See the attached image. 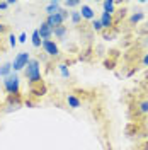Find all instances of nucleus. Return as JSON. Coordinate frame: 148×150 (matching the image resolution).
<instances>
[{"mask_svg":"<svg viewBox=\"0 0 148 150\" xmlns=\"http://www.w3.org/2000/svg\"><path fill=\"white\" fill-rule=\"evenodd\" d=\"M24 75L32 85L41 84V67H39V60H29L27 67L24 68Z\"/></svg>","mask_w":148,"mask_h":150,"instance_id":"obj_1","label":"nucleus"},{"mask_svg":"<svg viewBox=\"0 0 148 150\" xmlns=\"http://www.w3.org/2000/svg\"><path fill=\"white\" fill-rule=\"evenodd\" d=\"M19 87H20V80H19V75L16 74V72H12L9 77H5V80H4V89H5L10 96H17Z\"/></svg>","mask_w":148,"mask_h":150,"instance_id":"obj_2","label":"nucleus"},{"mask_svg":"<svg viewBox=\"0 0 148 150\" xmlns=\"http://www.w3.org/2000/svg\"><path fill=\"white\" fill-rule=\"evenodd\" d=\"M66 19H68V12H66L65 9H60L55 16H48L44 22H46L49 28L55 29V28H58V26H63V22H65Z\"/></svg>","mask_w":148,"mask_h":150,"instance_id":"obj_3","label":"nucleus"},{"mask_svg":"<svg viewBox=\"0 0 148 150\" xmlns=\"http://www.w3.org/2000/svg\"><path fill=\"white\" fill-rule=\"evenodd\" d=\"M29 60H31V56H29L27 51H20V53H17V56L14 58V62H12V70L17 74V72H20V70H24L26 67H27Z\"/></svg>","mask_w":148,"mask_h":150,"instance_id":"obj_4","label":"nucleus"},{"mask_svg":"<svg viewBox=\"0 0 148 150\" xmlns=\"http://www.w3.org/2000/svg\"><path fill=\"white\" fill-rule=\"evenodd\" d=\"M41 48L44 50V53H46L48 56H58L60 55V48H58V45H56L53 39L43 41V43H41Z\"/></svg>","mask_w":148,"mask_h":150,"instance_id":"obj_5","label":"nucleus"},{"mask_svg":"<svg viewBox=\"0 0 148 150\" xmlns=\"http://www.w3.org/2000/svg\"><path fill=\"white\" fill-rule=\"evenodd\" d=\"M37 33H39L41 41H46V39H51V36H53V28H49L46 22H41V26L37 28Z\"/></svg>","mask_w":148,"mask_h":150,"instance_id":"obj_6","label":"nucleus"},{"mask_svg":"<svg viewBox=\"0 0 148 150\" xmlns=\"http://www.w3.org/2000/svg\"><path fill=\"white\" fill-rule=\"evenodd\" d=\"M78 12H80L82 19H87V21H94V19H95V12H94L92 7H89V5H82Z\"/></svg>","mask_w":148,"mask_h":150,"instance_id":"obj_7","label":"nucleus"},{"mask_svg":"<svg viewBox=\"0 0 148 150\" xmlns=\"http://www.w3.org/2000/svg\"><path fill=\"white\" fill-rule=\"evenodd\" d=\"M101 24H102V29H111L112 26H114V19H112L111 14H106V12H102L101 16Z\"/></svg>","mask_w":148,"mask_h":150,"instance_id":"obj_8","label":"nucleus"},{"mask_svg":"<svg viewBox=\"0 0 148 150\" xmlns=\"http://www.w3.org/2000/svg\"><path fill=\"white\" fill-rule=\"evenodd\" d=\"M60 5H61V4H60V2H58V0H55V2H49V4H48L46 5V16H55L56 12H58V10H60Z\"/></svg>","mask_w":148,"mask_h":150,"instance_id":"obj_9","label":"nucleus"},{"mask_svg":"<svg viewBox=\"0 0 148 150\" xmlns=\"http://www.w3.org/2000/svg\"><path fill=\"white\" fill-rule=\"evenodd\" d=\"M66 103H68L70 108H73V109H77V108L82 106V101H80L77 96H73V94H68V96H66Z\"/></svg>","mask_w":148,"mask_h":150,"instance_id":"obj_10","label":"nucleus"},{"mask_svg":"<svg viewBox=\"0 0 148 150\" xmlns=\"http://www.w3.org/2000/svg\"><path fill=\"white\" fill-rule=\"evenodd\" d=\"M66 33H68L66 26H58V28L53 29V36H56L58 39H63V38L66 36Z\"/></svg>","mask_w":148,"mask_h":150,"instance_id":"obj_11","label":"nucleus"},{"mask_svg":"<svg viewBox=\"0 0 148 150\" xmlns=\"http://www.w3.org/2000/svg\"><path fill=\"white\" fill-rule=\"evenodd\" d=\"M12 74V63H4V65H0V77H9Z\"/></svg>","mask_w":148,"mask_h":150,"instance_id":"obj_12","label":"nucleus"},{"mask_svg":"<svg viewBox=\"0 0 148 150\" xmlns=\"http://www.w3.org/2000/svg\"><path fill=\"white\" fill-rule=\"evenodd\" d=\"M102 7H104V12L106 14H114V7H116V2H112V0H106L104 4H102Z\"/></svg>","mask_w":148,"mask_h":150,"instance_id":"obj_13","label":"nucleus"},{"mask_svg":"<svg viewBox=\"0 0 148 150\" xmlns=\"http://www.w3.org/2000/svg\"><path fill=\"white\" fill-rule=\"evenodd\" d=\"M31 41H32V46L34 48H41V38H39V33H37V29L32 31V36H31Z\"/></svg>","mask_w":148,"mask_h":150,"instance_id":"obj_14","label":"nucleus"},{"mask_svg":"<svg viewBox=\"0 0 148 150\" xmlns=\"http://www.w3.org/2000/svg\"><path fill=\"white\" fill-rule=\"evenodd\" d=\"M143 17H145V14L143 12H136V14H133L130 19V22L131 24H138L140 21H143Z\"/></svg>","mask_w":148,"mask_h":150,"instance_id":"obj_15","label":"nucleus"},{"mask_svg":"<svg viewBox=\"0 0 148 150\" xmlns=\"http://www.w3.org/2000/svg\"><path fill=\"white\" fill-rule=\"evenodd\" d=\"M70 19H72V22H73L75 26H78L80 21H82V16H80V12H72L70 14Z\"/></svg>","mask_w":148,"mask_h":150,"instance_id":"obj_16","label":"nucleus"},{"mask_svg":"<svg viewBox=\"0 0 148 150\" xmlns=\"http://www.w3.org/2000/svg\"><path fill=\"white\" fill-rule=\"evenodd\" d=\"M58 68H60V72H61V75H63L65 79H68V77H70V70H68V67H66L65 63H60V65H58Z\"/></svg>","mask_w":148,"mask_h":150,"instance_id":"obj_17","label":"nucleus"},{"mask_svg":"<svg viewBox=\"0 0 148 150\" xmlns=\"http://www.w3.org/2000/svg\"><path fill=\"white\" fill-rule=\"evenodd\" d=\"M78 5H82L78 0H66L65 2V7H68V9H73V7H78Z\"/></svg>","mask_w":148,"mask_h":150,"instance_id":"obj_18","label":"nucleus"},{"mask_svg":"<svg viewBox=\"0 0 148 150\" xmlns=\"http://www.w3.org/2000/svg\"><path fill=\"white\" fill-rule=\"evenodd\" d=\"M92 29H94V31H97V33H101V31H102V24H101V21H99V19H94V21H92Z\"/></svg>","mask_w":148,"mask_h":150,"instance_id":"obj_19","label":"nucleus"},{"mask_svg":"<svg viewBox=\"0 0 148 150\" xmlns=\"http://www.w3.org/2000/svg\"><path fill=\"white\" fill-rule=\"evenodd\" d=\"M140 112L141 114H148V101H143L140 104Z\"/></svg>","mask_w":148,"mask_h":150,"instance_id":"obj_20","label":"nucleus"},{"mask_svg":"<svg viewBox=\"0 0 148 150\" xmlns=\"http://www.w3.org/2000/svg\"><path fill=\"white\" fill-rule=\"evenodd\" d=\"M9 45L10 46H16V45H17V38L14 36V34H10L9 36Z\"/></svg>","mask_w":148,"mask_h":150,"instance_id":"obj_21","label":"nucleus"},{"mask_svg":"<svg viewBox=\"0 0 148 150\" xmlns=\"http://www.w3.org/2000/svg\"><path fill=\"white\" fill-rule=\"evenodd\" d=\"M7 31H9V26L0 22V34H4V33H7Z\"/></svg>","mask_w":148,"mask_h":150,"instance_id":"obj_22","label":"nucleus"},{"mask_svg":"<svg viewBox=\"0 0 148 150\" xmlns=\"http://www.w3.org/2000/svg\"><path fill=\"white\" fill-rule=\"evenodd\" d=\"M17 39H19V43H26V33H22V34L17 38Z\"/></svg>","mask_w":148,"mask_h":150,"instance_id":"obj_23","label":"nucleus"},{"mask_svg":"<svg viewBox=\"0 0 148 150\" xmlns=\"http://www.w3.org/2000/svg\"><path fill=\"white\" fill-rule=\"evenodd\" d=\"M143 63H145V65L148 67V53H147L145 56H143Z\"/></svg>","mask_w":148,"mask_h":150,"instance_id":"obj_24","label":"nucleus"}]
</instances>
